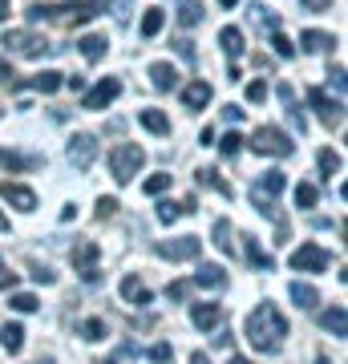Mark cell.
<instances>
[{
  "label": "cell",
  "mask_w": 348,
  "mask_h": 364,
  "mask_svg": "<svg viewBox=\"0 0 348 364\" xmlns=\"http://www.w3.org/2000/svg\"><path fill=\"white\" fill-rule=\"evenodd\" d=\"M243 332H247V340H251V348H255V352L275 356L280 344H284V336H288V320H284V312H280L275 304H259L255 312L247 316Z\"/></svg>",
  "instance_id": "cell-1"
},
{
  "label": "cell",
  "mask_w": 348,
  "mask_h": 364,
  "mask_svg": "<svg viewBox=\"0 0 348 364\" xmlns=\"http://www.w3.org/2000/svg\"><path fill=\"white\" fill-rule=\"evenodd\" d=\"M146 166V150L134 142H122L110 150V174H114L117 186H126V182H134V174Z\"/></svg>",
  "instance_id": "cell-2"
},
{
  "label": "cell",
  "mask_w": 348,
  "mask_h": 364,
  "mask_svg": "<svg viewBox=\"0 0 348 364\" xmlns=\"http://www.w3.org/2000/svg\"><path fill=\"white\" fill-rule=\"evenodd\" d=\"M0 45H4L9 53H16V57H28V61H37V57H49V53H57V45H49V41L37 37V33H25V28H9Z\"/></svg>",
  "instance_id": "cell-3"
},
{
  "label": "cell",
  "mask_w": 348,
  "mask_h": 364,
  "mask_svg": "<svg viewBox=\"0 0 348 364\" xmlns=\"http://www.w3.org/2000/svg\"><path fill=\"white\" fill-rule=\"evenodd\" d=\"M251 150H255V154H271V158H292L296 154V142H292L284 130H275V126H259V130L251 134Z\"/></svg>",
  "instance_id": "cell-4"
},
{
  "label": "cell",
  "mask_w": 348,
  "mask_h": 364,
  "mask_svg": "<svg viewBox=\"0 0 348 364\" xmlns=\"http://www.w3.org/2000/svg\"><path fill=\"white\" fill-rule=\"evenodd\" d=\"M158 255L170 263H186V259H199V251H203V239L199 235H182V239H170V243H158Z\"/></svg>",
  "instance_id": "cell-5"
},
{
  "label": "cell",
  "mask_w": 348,
  "mask_h": 364,
  "mask_svg": "<svg viewBox=\"0 0 348 364\" xmlns=\"http://www.w3.org/2000/svg\"><path fill=\"white\" fill-rule=\"evenodd\" d=\"M69 162H73V170L85 174V170L97 162V138H93V134H73V138H69Z\"/></svg>",
  "instance_id": "cell-6"
},
{
  "label": "cell",
  "mask_w": 348,
  "mask_h": 364,
  "mask_svg": "<svg viewBox=\"0 0 348 364\" xmlns=\"http://www.w3.org/2000/svg\"><path fill=\"white\" fill-rule=\"evenodd\" d=\"M328 263H332V255L324 247H316V243H300V247L292 251V267H296V272H324Z\"/></svg>",
  "instance_id": "cell-7"
},
{
  "label": "cell",
  "mask_w": 348,
  "mask_h": 364,
  "mask_svg": "<svg viewBox=\"0 0 348 364\" xmlns=\"http://www.w3.org/2000/svg\"><path fill=\"white\" fill-rule=\"evenodd\" d=\"M308 105L320 114L324 126H340V122H344V102H340V97L332 102L324 90H308Z\"/></svg>",
  "instance_id": "cell-8"
},
{
  "label": "cell",
  "mask_w": 348,
  "mask_h": 364,
  "mask_svg": "<svg viewBox=\"0 0 348 364\" xmlns=\"http://www.w3.org/2000/svg\"><path fill=\"white\" fill-rule=\"evenodd\" d=\"M117 93H122V81H117V77H102L90 93H85V97H81V109H105Z\"/></svg>",
  "instance_id": "cell-9"
},
{
  "label": "cell",
  "mask_w": 348,
  "mask_h": 364,
  "mask_svg": "<svg viewBox=\"0 0 348 364\" xmlns=\"http://www.w3.org/2000/svg\"><path fill=\"white\" fill-rule=\"evenodd\" d=\"M0 198H4L9 207H16L21 215H33V210H37V195H33L28 186H21V182H0Z\"/></svg>",
  "instance_id": "cell-10"
},
{
  "label": "cell",
  "mask_w": 348,
  "mask_h": 364,
  "mask_svg": "<svg viewBox=\"0 0 348 364\" xmlns=\"http://www.w3.org/2000/svg\"><path fill=\"white\" fill-rule=\"evenodd\" d=\"M110 4H114V0H78V4H69L65 13H69V25L81 28V25H90L93 16H102Z\"/></svg>",
  "instance_id": "cell-11"
},
{
  "label": "cell",
  "mask_w": 348,
  "mask_h": 364,
  "mask_svg": "<svg viewBox=\"0 0 348 364\" xmlns=\"http://www.w3.org/2000/svg\"><path fill=\"white\" fill-rule=\"evenodd\" d=\"M191 284L206 287V291H223V287H227V267H223V263H199V272H194Z\"/></svg>",
  "instance_id": "cell-12"
},
{
  "label": "cell",
  "mask_w": 348,
  "mask_h": 364,
  "mask_svg": "<svg viewBox=\"0 0 348 364\" xmlns=\"http://www.w3.org/2000/svg\"><path fill=\"white\" fill-rule=\"evenodd\" d=\"M21 85H28V90H37V93H57V90L65 85V73H57V69H41L37 77L13 81V90H21Z\"/></svg>",
  "instance_id": "cell-13"
},
{
  "label": "cell",
  "mask_w": 348,
  "mask_h": 364,
  "mask_svg": "<svg viewBox=\"0 0 348 364\" xmlns=\"http://www.w3.org/2000/svg\"><path fill=\"white\" fill-rule=\"evenodd\" d=\"M97 255H102V247H97L93 239H81V243H73V251H69V259H73V272L97 267Z\"/></svg>",
  "instance_id": "cell-14"
},
{
  "label": "cell",
  "mask_w": 348,
  "mask_h": 364,
  "mask_svg": "<svg viewBox=\"0 0 348 364\" xmlns=\"http://www.w3.org/2000/svg\"><path fill=\"white\" fill-rule=\"evenodd\" d=\"M219 320H223V308H219V304H194V308H191V324L199 328V332L219 328Z\"/></svg>",
  "instance_id": "cell-15"
},
{
  "label": "cell",
  "mask_w": 348,
  "mask_h": 364,
  "mask_svg": "<svg viewBox=\"0 0 348 364\" xmlns=\"http://www.w3.org/2000/svg\"><path fill=\"white\" fill-rule=\"evenodd\" d=\"M41 162H45L41 154H16V150H4V146H0V166H4V170L25 174V170H37Z\"/></svg>",
  "instance_id": "cell-16"
},
{
  "label": "cell",
  "mask_w": 348,
  "mask_h": 364,
  "mask_svg": "<svg viewBox=\"0 0 348 364\" xmlns=\"http://www.w3.org/2000/svg\"><path fill=\"white\" fill-rule=\"evenodd\" d=\"M219 45H223V53H227L231 61H239V57L247 53L243 28H235V25H223V28H219Z\"/></svg>",
  "instance_id": "cell-17"
},
{
  "label": "cell",
  "mask_w": 348,
  "mask_h": 364,
  "mask_svg": "<svg viewBox=\"0 0 348 364\" xmlns=\"http://www.w3.org/2000/svg\"><path fill=\"white\" fill-rule=\"evenodd\" d=\"M275 93H280V102H284V109H288V122H292V126L304 134V130H308V117H304V109L296 105V93H292V85L284 81V85H280Z\"/></svg>",
  "instance_id": "cell-18"
},
{
  "label": "cell",
  "mask_w": 348,
  "mask_h": 364,
  "mask_svg": "<svg viewBox=\"0 0 348 364\" xmlns=\"http://www.w3.org/2000/svg\"><path fill=\"white\" fill-rule=\"evenodd\" d=\"M243 247H247V259H251V267H255V272H275V259L259 247L255 235H243Z\"/></svg>",
  "instance_id": "cell-19"
},
{
  "label": "cell",
  "mask_w": 348,
  "mask_h": 364,
  "mask_svg": "<svg viewBox=\"0 0 348 364\" xmlns=\"http://www.w3.org/2000/svg\"><path fill=\"white\" fill-rule=\"evenodd\" d=\"M122 299H126V304H138V308H146V304H150V287H146L138 275H126V279H122Z\"/></svg>",
  "instance_id": "cell-20"
},
{
  "label": "cell",
  "mask_w": 348,
  "mask_h": 364,
  "mask_svg": "<svg viewBox=\"0 0 348 364\" xmlns=\"http://www.w3.org/2000/svg\"><path fill=\"white\" fill-rule=\"evenodd\" d=\"M320 328H328L332 336H348V312H344V304H332V308L320 316Z\"/></svg>",
  "instance_id": "cell-21"
},
{
  "label": "cell",
  "mask_w": 348,
  "mask_h": 364,
  "mask_svg": "<svg viewBox=\"0 0 348 364\" xmlns=\"http://www.w3.org/2000/svg\"><path fill=\"white\" fill-rule=\"evenodd\" d=\"M150 81H154V90H174V85H179V69L174 65H167V61H154V65H150Z\"/></svg>",
  "instance_id": "cell-22"
},
{
  "label": "cell",
  "mask_w": 348,
  "mask_h": 364,
  "mask_svg": "<svg viewBox=\"0 0 348 364\" xmlns=\"http://www.w3.org/2000/svg\"><path fill=\"white\" fill-rule=\"evenodd\" d=\"M206 102H211V85H206V81H191V85L182 90V105H186V109H203Z\"/></svg>",
  "instance_id": "cell-23"
},
{
  "label": "cell",
  "mask_w": 348,
  "mask_h": 364,
  "mask_svg": "<svg viewBox=\"0 0 348 364\" xmlns=\"http://www.w3.org/2000/svg\"><path fill=\"white\" fill-rule=\"evenodd\" d=\"M288 291H292V299H296V308H304V312H312V308L320 304V291H316L312 284H300V279H296Z\"/></svg>",
  "instance_id": "cell-24"
},
{
  "label": "cell",
  "mask_w": 348,
  "mask_h": 364,
  "mask_svg": "<svg viewBox=\"0 0 348 364\" xmlns=\"http://www.w3.org/2000/svg\"><path fill=\"white\" fill-rule=\"evenodd\" d=\"M174 9H179V25H182V28H194V25H199V21L206 16L199 0H179Z\"/></svg>",
  "instance_id": "cell-25"
},
{
  "label": "cell",
  "mask_w": 348,
  "mask_h": 364,
  "mask_svg": "<svg viewBox=\"0 0 348 364\" xmlns=\"http://www.w3.org/2000/svg\"><path fill=\"white\" fill-rule=\"evenodd\" d=\"M78 45H81V57H85V61H102V57H105V49H110V41H105V37H97V33H90V37H81Z\"/></svg>",
  "instance_id": "cell-26"
},
{
  "label": "cell",
  "mask_w": 348,
  "mask_h": 364,
  "mask_svg": "<svg viewBox=\"0 0 348 364\" xmlns=\"http://www.w3.org/2000/svg\"><path fill=\"white\" fill-rule=\"evenodd\" d=\"M300 41H304V49H308V53H328V49L336 45L332 33H320V28H308V33H304Z\"/></svg>",
  "instance_id": "cell-27"
},
{
  "label": "cell",
  "mask_w": 348,
  "mask_h": 364,
  "mask_svg": "<svg viewBox=\"0 0 348 364\" xmlns=\"http://www.w3.org/2000/svg\"><path fill=\"white\" fill-rule=\"evenodd\" d=\"M247 13H251V25L263 28V33H275V28H280V16L271 13V9H263V4H251Z\"/></svg>",
  "instance_id": "cell-28"
},
{
  "label": "cell",
  "mask_w": 348,
  "mask_h": 364,
  "mask_svg": "<svg viewBox=\"0 0 348 364\" xmlns=\"http://www.w3.org/2000/svg\"><path fill=\"white\" fill-rule=\"evenodd\" d=\"M138 122H142L150 134H170V117L162 114V109H142V114H138Z\"/></svg>",
  "instance_id": "cell-29"
},
{
  "label": "cell",
  "mask_w": 348,
  "mask_h": 364,
  "mask_svg": "<svg viewBox=\"0 0 348 364\" xmlns=\"http://www.w3.org/2000/svg\"><path fill=\"white\" fill-rule=\"evenodd\" d=\"M194 182H199V186H211V191H219V195L231 198V186H227V182L219 178V170H215V166H203L199 174H194Z\"/></svg>",
  "instance_id": "cell-30"
},
{
  "label": "cell",
  "mask_w": 348,
  "mask_h": 364,
  "mask_svg": "<svg viewBox=\"0 0 348 364\" xmlns=\"http://www.w3.org/2000/svg\"><path fill=\"white\" fill-rule=\"evenodd\" d=\"M0 344L16 356V352L25 348V328H21V324H4V328H0Z\"/></svg>",
  "instance_id": "cell-31"
},
{
  "label": "cell",
  "mask_w": 348,
  "mask_h": 364,
  "mask_svg": "<svg viewBox=\"0 0 348 364\" xmlns=\"http://www.w3.org/2000/svg\"><path fill=\"white\" fill-rule=\"evenodd\" d=\"M162 25H167V13H162V9H146V16H142V37H146V41L158 37V33H162Z\"/></svg>",
  "instance_id": "cell-32"
},
{
  "label": "cell",
  "mask_w": 348,
  "mask_h": 364,
  "mask_svg": "<svg viewBox=\"0 0 348 364\" xmlns=\"http://www.w3.org/2000/svg\"><path fill=\"white\" fill-rule=\"evenodd\" d=\"M251 203H255V210L263 215V219H275V223H280V210H275V195H263V191L255 186V191H251Z\"/></svg>",
  "instance_id": "cell-33"
},
{
  "label": "cell",
  "mask_w": 348,
  "mask_h": 364,
  "mask_svg": "<svg viewBox=\"0 0 348 364\" xmlns=\"http://www.w3.org/2000/svg\"><path fill=\"white\" fill-rule=\"evenodd\" d=\"M292 198H296V207H300V210H312V207H316V198H320V191H316L312 182H300Z\"/></svg>",
  "instance_id": "cell-34"
},
{
  "label": "cell",
  "mask_w": 348,
  "mask_h": 364,
  "mask_svg": "<svg viewBox=\"0 0 348 364\" xmlns=\"http://www.w3.org/2000/svg\"><path fill=\"white\" fill-rule=\"evenodd\" d=\"M316 162H320V174H324V178H332V174H340V166H344L336 150H320V154H316Z\"/></svg>",
  "instance_id": "cell-35"
},
{
  "label": "cell",
  "mask_w": 348,
  "mask_h": 364,
  "mask_svg": "<svg viewBox=\"0 0 348 364\" xmlns=\"http://www.w3.org/2000/svg\"><path fill=\"white\" fill-rule=\"evenodd\" d=\"M215 247H219L223 255H231V251H235V243H231V223H227V219L215 223Z\"/></svg>",
  "instance_id": "cell-36"
},
{
  "label": "cell",
  "mask_w": 348,
  "mask_h": 364,
  "mask_svg": "<svg viewBox=\"0 0 348 364\" xmlns=\"http://www.w3.org/2000/svg\"><path fill=\"white\" fill-rule=\"evenodd\" d=\"M239 150H243V138H239V130H231V134H223V138H219V154H223V158H239Z\"/></svg>",
  "instance_id": "cell-37"
},
{
  "label": "cell",
  "mask_w": 348,
  "mask_h": 364,
  "mask_svg": "<svg viewBox=\"0 0 348 364\" xmlns=\"http://www.w3.org/2000/svg\"><path fill=\"white\" fill-rule=\"evenodd\" d=\"M69 4H33L28 9V21H53V16H61Z\"/></svg>",
  "instance_id": "cell-38"
},
{
  "label": "cell",
  "mask_w": 348,
  "mask_h": 364,
  "mask_svg": "<svg viewBox=\"0 0 348 364\" xmlns=\"http://www.w3.org/2000/svg\"><path fill=\"white\" fill-rule=\"evenodd\" d=\"M284 174H280V170H268V174H263V178H259V191H263V195H280V191H284Z\"/></svg>",
  "instance_id": "cell-39"
},
{
  "label": "cell",
  "mask_w": 348,
  "mask_h": 364,
  "mask_svg": "<svg viewBox=\"0 0 348 364\" xmlns=\"http://www.w3.org/2000/svg\"><path fill=\"white\" fill-rule=\"evenodd\" d=\"M271 49H275V57H296V45H292V37H284V33H280V28H275V33H271Z\"/></svg>",
  "instance_id": "cell-40"
},
{
  "label": "cell",
  "mask_w": 348,
  "mask_h": 364,
  "mask_svg": "<svg viewBox=\"0 0 348 364\" xmlns=\"http://www.w3.org/2000/svg\"><path fill=\"white\" fill-rule=\"evenodd\" d=\"M78 332H81L85 340H90V344H93V340H105V320H97V316H90V320H85V324H81Z\"/></svg>",
  "instance_id": "cell-41"
},
{
  "label": "cell",
  "mask_w": 348,
  "mask_h": 364,
  "mask_svg": "<svg viewBox=\"0 0 348 364\" xmlns=\"http://www.w3.org/2000/svg\"><path fill=\"white\" fill-rule=\"evenodd\" d=\"M179 215H182V203H170V198L167 203H158V223H167L170 227V223H179Z\"/></svg>",
  "instance_id": "cell-42"
},
{
  "label": "cell",
  "mask_w": 348,
  "mask_h": 364,
  "mask_svg": "<svg viewBox=\"0 0 348 364\" xmlns=\"http://www.w3.org/2000/svg\"><path fill=\"white\" fill-rule=\"evenodd\" d=\"M9 308H16V312H37L41 304H37V296H28V291H16V296L9 299Z\"/></svg>",
  "instance_id": "cell-43"
},
{
  "label": "cell",
  "mask_w": 348,
  "mask_h": 364,
  "mask_svg": "<svg viewBox=\"0 0 348 364\" xmlns=\"http://www.w3.org/2000/svg\"><path fill=\"white\" fill-rule=\"evenodd\" d=\"M191 279H174V284H170L167 287V299H174V304H182V299H186V296H191Z\"/></svg>",
  "instance_id": "cell-44"
},
{
  "label": "cell",
  "mask_w": 348,
  "mask_h": 364,
  "mask_svg": "<svg viewBox=\"0 0 348 364\" xmlns=\"http://www.w3.org/2000/svg\"><path fill=\"white\" fill-rule=\"evenodd\" d=\"M167 186H170V174H150V178L142 182V191H146V195H162Z\"/></svg>",
  "instance_id": "cell-45"
},
{
  "label": "cell",
  "mask_w": 348,
  "mask_h": 364,
  "mask_svg": "<svg viewBox=\"0 0 348 364\" xmlns=\"http://www.w3.org/2000/svg\"><path fill=\"white\" fill-rule=\"evenodd\" d=\"M146 356H150L154 364H170V356H174V348H170L167 340H158V344H154L150 352H146Z\"/></svg>",
  "instance_id": "cell-46"
},
{
  "label": "cell",
  "mask_w": 348,
  "mask_h": 364,
  "mask_svg": "<svg viewBox=\"0 0 348 364\" xmlns=\"http://www.w3.org/2000/svg\"><path fill=\"white\" fill-rule=\"evenodd\" d=\"M117 215V198H97V219H114Z\"/></svg>",
  "instance_id": "cell-47"
},
{
  "label": "cell",
  "mask_w": 348,
  "mask_h": 364,
  "mask_svg": "<svg viewBox=\"0 0 348 364\" xmlns=\"http://www.w3.org/2000/svg\"><path fill=\"white\" fill-rule=\"evenodd\" d=\"M268 97V81H251L247 85V102H263Z\"/></svg>",
  "instance_id": "cell-48"
},
{
  "label": "cell",
  "mask_w": 348,
  "mask_h": 364,
  "mask_svg": "<svg viewBox=\"0 0 348 364\" xmlns=\"http://www.w3.org/2000/svg\"><path fill=\"white\" fill-rule=\"evenodd\" d=\"M13 287H16V272H9L4 259H0V291H13Z\"/></svg>",
  "instance_id": "cell-49"
},
{
  "label": "cell",
  "mask_w": 348,
  "mask_h": 364,
  "mask_svg": "<svg viewBox=\"0 0 348 364\" xmlns=\"http://www.w3.org/2000/svg\"><path fill=\"white\" fill-rule=\"evenodd\" d=\"M223 117H227V122H231V126H239V122H243V117H247V109H239V105H223Z\"/></svg>",
  "instance_id": "cell-50"
},
{
  "label": "cell",
  "mask_w": 348,
  "mask_h": 364,
  "mask_svg": "<svg viewBox=\"0 0 348 364\" xmlns=\"http://www.w3.org/2000/svg\"><path fill=\"white\" fill-rule=\"evenodd\" d=\"M174 49H179V57H182V61H194V41L179 37V41H174Z\"/></svg>",
  "instance_id": "cell-51"
},
{
  "label": "cell",
  "mask_w": 348,
  "mask_h": 364,
  "mask_svg": "<svg viewBox=\"0 0 348 364\" xmlns=\"http://www.w3.org/2000/svg\"><path fill=\"white\" fill-rule=\"evenodd\" d=\"M33 279H37V284H57V272H49V267H33Z\"/></svg>",
  "instance_id": "cell-52"
},
{
  "label": "cell",
  "mask_w": 348,
  "mask_h": 364,
  "mask_svg": "<svg viewBox=\"0 0 348 364\" xmlns=\"http://www.w3.org/2000/svg\"><path fill=\"white\" fill-rule=\"evenodd\" d=\"M300 4H304L308 13H328V9H332V0H300Z\"/></svg>",
  "instance_id": "cell-53"
},
{
  "label": "cell",
  "mask_w": 348,
  "mask_h": 364,
  "mask_svg": "<svg viewBox=\"0 0 348 364\" xmlns=\"http://www.w3.org/2000/svg\"><path fill=\"white\" fill-rule=\"evenodd\" d=\"M328 77H332V85H336V93H340V97H344V69L336 65L332 73H328Z\"/></svg>",
  "instance_id": "cell-54"
},
{
  "label": "cell",
  "mask_w": 348,
  "mask_h": 364,
  "mask_svg": "<svg viewBox=\"0 0 348 364\" xmlns=\"http://www.w3.org/2000/svg\"><path fill=\"white\" fill-rule=\"evenodd\" d=\"M13 81H16V73L4 65V61H0V85H13Z\"/></svg>",
  "instance_id": "cell-55"
},
{
  "label": "cell",
  "mask_w": 348,
  "mask_h": 364,
  "mask_svg": "<svg viewBox=\"0 0 348 364\" xmlns=\"http://www.w3.org/2000/svg\"><path fill=\"white\" fill-rule=\"evenodd\" d=\"M65 85H69L73 93H81V90H85V77H78V73H73V77H65Z\"/></svg>",
  "instance_id": "cell-56"
},
{
  "label": "cell",
  "mask_w": 348,
  "mask_h": 364,
  "mask_svg": "<svg viewBox=\"0 0 348 364\" xmlns=\"http://www.w3.org/2000/svg\"><path fill=\"white\" fill-rule=\"evenodd\" d=\"M191 364H211V360H206V352H191Z\"/></svg>",
  "instance_id": "cell-57"
},
{
  "label": "cell",
  "mask_w": 348,
  "mask_h": 364,
  "mask_svg": "<svg viewBox=\"0 0 348 364\" xmlns=\"http://www.w3.org/2000/svg\"><path fill=\"white\" fill-rule=\"evenodd\" d=\"M227 364H255V360H247V356H231Z\"/></svg>",
  "instance_id": "cell-58"
},
{
  "label": "cell",
  "mask_w": 348,
  "mask_h": 364,
  "mask_svg": "<svg viewBox=\"0 0 348 364\" xmlns=\"http://www.w3.org/2000/svg\"><path fill=\"white\" fill-rule=\"evenodd\" d=\"M4 16H9V0H0V21H4Z\"/></svg>",
  "instance_id": "cell-59"
},
{
  "label": "cell",
  "mask_w": 348,
  "mask_h": 364,
  "mask_svg": "<svg viewBox=\"0 0 348 364\" xmlns=\"http://www.w3.org/2000/svg\"><path fill=\"white\" fill-rule=\"evenodd\" d=\"M219 4H223V9H235V4H239V0H219Z\"/></svg>",
  "instance_id": "cell-60"
},
{
  "label": "cell",
  "mask_w": 348,
  "mask_h": 364,
  "mask_svg": "<svg viewBox=\"0 0 348 364\" xmlns=\"http://www.w3.org/2000/svg\"><path fill=\"white\" fill-rule=\"evenodd\" d=\"M0 231H9V219H4V215H0Z\"/></svg>",
  "instance_id": "cell-61"
},
{
  "label": "cell",
  "mask_w": 348,
  "mask_h": 364,
  "mask_svg": "<svg viewBox=\"0 0 348 364\" xmlns=\"http://www.w3.org/2000/svg\"><path fill=\"white\" fill-rule=\"evenodd\" d=\"M316 364H332V360H328V356H320V360H316Z\"/></svg>",
  "instance_id": "cell-62"
},
{
  "label": "cell",
  "mask_w": 348,
  "mask_h": 364,
  "mask_svg": "<svg viewBox=\"0 0 348 364\" xmlns=\"http://www.w3.org/2000/svg\"><path fill=\"white\" fill-rule=\"evenodd\" d=\"M97 364H110V360H97Z\"/></svg>",
  "instance_id": "cell-63"
}]
</instances>
